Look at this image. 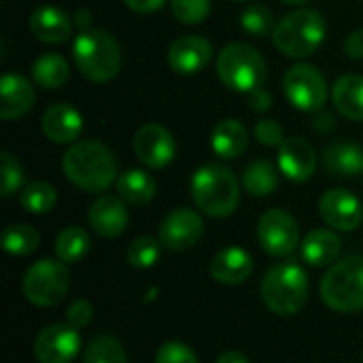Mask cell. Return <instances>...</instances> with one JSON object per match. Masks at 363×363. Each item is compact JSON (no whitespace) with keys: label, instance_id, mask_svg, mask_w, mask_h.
Returning a JSON list of instances; mask_svg holds the SVG:
<instances>
[{"label":"cell","instance_id":"cell-8","mask_svg":"<svg viewBox=\"0 0 363 363\" xmlns=\"http://www.w3.org/2000/svg\"><path fill=\"white\" fill-rule=\"evenodd\" d=\"M70 287V272L60 259H38L23 274V296L30 304L38 308H49L60 304Z\"/></svg>","mask_w":363,"mask_h":363},{"label":"cell","instance_id":"cell-42","mask_svg":"<svg viewBox=\"0 0 363 363\" xmlns=\"http://www.w3.org/2000/svg\"><path fill=\"white\" fill-rule=\"evenodd\" d=\"M123 2L134 13H153L166 4V0H123Z\"/></svg>","mask_w":363,"mask_h":363},{"label":"cell","instance_id":"cell-15","mask_svg":"<svg viewBox=\"0 0 363 363\" xmlns=\"http://www.w3.org/2000/svg\"><path fill=\"white\" fill-rule=\"evenodd\" d=\"M279 170L294 183H306L317 170V153L306 138L289 136L279 147Z\"/></svg>","mask_w":363,"mask_h":363},{"label":"cell","instance_id":"cell-32","mask_svg":"<svg viewBox=\"0 0 363 363\" xmlns=\"http://www.w3.org/2000/svg\"><path fill=\"white\" fill-rule=\"evenodd\" d=\"M83 363H128V357L117 338L102 334L87 345Z\"/></svg>","mask_w":363,"mask_h":363},{"label":"cell","instance_id":"cell-7","mask_svg":"<svg viewBox=\"0 0 363 363\" xmlns=\"http://www.w3.org/2000/svg\"><path fill=\"white\" fill-rule=\"evenodd\" d=\"M217 77L225 87L249 94L266 81V60L247 43H230L217 57Z\"/></svg>","mask_w":363,"mask_h":363},{"label":"cell","instance_id":"cell-44","mask_svg":"<svg viewBox=\"0 0 363 363\" xmlns=\"http://www.w3.org/2000/svg\"><path fill=\"white\" fill-rule=\"evenodd\" d=\"M215 363H251L242 353H238V351H225V353H221L219 357H217V362Z\"/></svg>","mask_w":363,"mask_h":363},{"label":"cell","instance_id":"cell-25","mask_svg":"<svg viewBox=\"0 0 363 363\" xmlns=\"http://www.w3.org/2000/svg\"><path fill=\"white\" fill-rule=\"evenodd\" d=\"M323 162L334 177H355L363 172V151L353 143H334L325 149Z\"/></svg>","mask_w":363,"mask_h":363},{"label":"cell","instance_id":"cell-43","mask_svg":"<svg viewBox=\"0 0 363 363\" xmlns=\"http://www.w3.org/2000/svg\"><path fill=\"white\" fill-rule=\"evenodd\" d=\"M313 125H315V130L317 132H332L334 130V117L330 115V113H319V115H315V119H313Z\"/></svg>","mask_w":363,"mask_h":363},{"label":"cell","instance_id":"cell-3","mask_svg":"<svg viewBox=\"0 0 363 363\" xmlns=\"http://www.w3.org/2000/svg\"><path fill=\"white\" fill-rule=\"evenodd\" d=\"M262 300L279 317L298 315L308 300V274L294 262H283L266 270L262 279Z\"/></svg>","mask_w":363,"mask_h":363},{"label":"cell","instance_id":"cell-11","mask_svg":"<svg viewBox=\"0 0 363 363\" xmlns=\"http://www.w3.org/2000/svg\"><path fill=\"white\" fill-rule=\"evenodd\" d=\"M81 351V334L68 323H53L38 332L34 357L38 363H70Z\"/></svg>","mask_w":363,"mask_h":363},{"label":"cell","instance_id":"cell-14","mask_svg":"<svg viewBox=\"0 0 363 363\" xmlns=\"http://www.w3.org/2000/svg\"><path fill=\"white\" fill-rule=\"evenodd\" d=\"M319 215L332 228L340 232H353L363 219L359 198L349 189H330L319 200Z\"/></svg>","mask_w":363,"mask_h":363},{"label":"cell","instance_id":"cell-16","mask_svg":"<svg viewBox=\"0 0 363 363\" xmlns=\"http://www.w3.org/2000/svg\"><path fill=\"white\" fill-rule=\"evenodd\" d=\"M87 221L91 230L102 238H117L128 228V208L121 196H100L87 213Z\"/></svg>","mask_w":363,"mask_h":363},{"label":"cell","instance_id":"cell-30","mask_svg":"<svg viewBox=\"0 0 363 363\" xmlns=\"http://www.w3.org/2000/svg\"><path fill=\"white\" fill-rule=\"evenodd\" d=\"M38 245H40V236L32 225L15 223L2 232V247L9 255H17V257L30 255L38 249Z\"/></svg>","mask_w":363,"mask_h":363},{"label":"cell","instance_id":"cell-36","mask_svg":"<svg viewBox=\"0 0 363 363\" xmlns=\"http://www.w3.org/2000/svg\"><path fill=\"white\" fill-rule=\"evenodd\" d=\"M170 9L181 23L196 26L211 15V0H170Z\"/></svg>","mask_w":363,"mask_h":363},{"label":"cell","instance_id":"cell-21","mask_svg":"<svg viewBox=\"0 0 363 363\" xmlns=\"http://www.w3.org/2000/svg\"><path fill=\"white\" fill-rule=\"evenodd\" d=\"M30 32L34 38L47 45H62L72 34L70 17L57 6H38L30 15Z\"/></svg>","mask_w":363,"mask_h":363},{"label":"cell","instance_id":"cell-37","mask_svg":"<svg viewBox=\"0 0 363 363\" xmlns=\"http://www.w3.org/2000/svg\"><path fill=\"white\" fill-rule=\"evenodd\" d=\"M155 363H200L196 353L191 351V347L183 345V342H177V340H170V342H164L157 353H155Z\"/></svg>","mask_w":363,"mask_h":363},{"label":"cell","instance_id":"cell-10","mask_svg":"<svg viewBox=\"0 0 363 363\" xmlns=\"http://www.w3.org/2000/svg\"><path fill=\"white\" fill-rule=\"evenodd\" d=\"M257 242L270 257H287L300 247V225L283 208H270L257 223Z\"/></svg>","mask_w":363,"mask_h":363},{"label":"cell","instance_id":"cell-23","mask_svg":"<svg viewBox=\"0 0 363 363\" xmlns=\"http://www.w3.org/2000/svg\"><path fill=\"white\" fill-rule=\"evenodd\" d=\"M249 130L238 119H223L215 125L211 147L221 160H236L247 151Z\"/></svg>","mask_w":363,"mask_h":363},{"label":"cell","instance_id":"cell-34","mask_svg":"<svg viewBox=\"0 0 363 363\" xmlns=\"http://www.w3.org/2000/svg\"><path fill=\"white\" fill-rule=\"evenodd\" d=\"M240 26L247 34L251 36H268L274 32L277 23H274V15L268 6L264 4H251L242 11L240 15Z\"/></svg>","mask_w":363,"mask_h":363},{"label":"cell","instance_id":"cell-19","mask_svg":"<svg viewBox=\"0 0 363 363\" xmlns=\"http://www.w3.org/2000/svg\"><path fill=\"white\" fill-rule=\"evenodd\" d=\"M34 87L32 83L15 72L2 74L0 79V117L4 121H13L23 117L34 104Z\"/></svg>","mask_w":363,"mask_h":363},{"label":"cell","instance_id":"cell-4","mask_svg":"<svg viewBox=\"0 0 363 363\" xmlns=\"http://www.w3.org/2000/svg\"><path fill=\"white\" fill-rule=\"evenodd\" d=\"M72 60L91 83H108L119 74L121 47L104 30H83L72 43Z\"/></svg>","mask_w":363,"mask_h":363},{"label":"cell","instance_id":"cell-9","mask_svg":"<svg viewBox=\"0 0 363 363\" xmlns=\"http://www.w3.org/2000/svg\"><path fill=\"white\" fill-rule=\"evenodd\" d=\"M283 91L287 100L304 113L321 111L328 98L325 77L311 64L291 66L283 77Z\"/></svg>","mask_w":363,"mask_h":363},{"label":"cell","instance_id":"cell-1","mask_svg":"<svg viewBox=\"0 0 363 363\" xmlns=\"http://www.w3.org/2000/svg\"><path fill=\"white\" fill-rule=\"evenodd\" d=\"M64 177L81 191L102 194L117 183V160L113 151L98 140H79L62 157Z\"/></svg>","mask_w":363,"mask_h":363},{"label":"cell","instance_id":"cell-5","mask_svg":"<svg viewBox=\"0 0 363 363\" xmlns=\"http://www.w3.org/2000/svg\"><path fill=\"white\" fill-rule=\"evenodd\" d=\"M325 19L315 9H298L287 13L272 32L274 47L294 60L313 55L325 40Z\"/></svg>","mask_w":363,"mask_h":363},{"label":"cell","instance_id":"cell-27","mask_svg":"<svg viewBox=\"0 0 363 363\" xmlns=\"http://www.w3.org/2000/svg\"><path fill=\"white\" fill-rule=\"evenodd\" d=\"M70 77L68 62L60 53H45L34 60L32 64V79L36 85L45 89H57L62 87Z\"/></svg>","mask_w":363,"mask_h":363},{"label":"cell","instance_id":"cell-31","mask_svg":"<svg viewBox=\"0 0 363 363\" xmlns=\"http://www.w3.org/2000/svg\"><path fill=\"white\" fill-rule=\"evenodd\" d=\"M57 194L53 189V185L45 183V181H34L30 185H26L19 194V204L23 211L32 213V215H45L55 206Z\"/></svg>","mask_w":363,"mask_h":363},{"label":"cell","instance_id":"cell-28","mask_svg":"<svg viewBox=\"0 0 363 363\" xmlns=\"http://www.w3.org/2000/svg\"><path fill=\"white\" fill-rule=\"evenodd\" d=\"M242 187L253 198H266L279 187V172L268 160H255L242 172Z\"/></svg>","mask_w":363,"mask_h":363},{"label":"cell","instance_id":"cell-24","mask_svg":"<svg viewBox=\"0 0 363 363\" xmlns=\"http://www.w3.org/2000/svg\"><path fill=\"white\" fill-rule=\"evenodd\" d=\"M332 102L336 111L351 119L363 121V77L362 74H345L336 79L332 87Z\"/></svg>","mask_w":363,"mask_h":363},{"label":"cell","instance_id":"cell-29","mask_svg":"<svg viewBox=\"0 0 363 363\" xmlns=\"http://www.w3.org/2000/svg\"><path fill=\"white\" fill-rule=\"evenodd\" d=\"M89 245H91L89 234L79 225H70V228H64L57 234V238H55V255L64 264H77L89 253Z\"/></svg>","mask_w":363,"mask_h":363},{"label":"cell","instance_id":"cell-40","mask_svg":"<svg viewBox=\"0 0 363 363\" xmlns=\"http://www.w3.org/2000/svg\"><path fill=\"white\" fill-rule=\"evenodd\" d=\"M272 106V96L264 87H255L249 91V108L255 113H266Z\"/></svg>","mask_w":363,"mask_h":363},{"label":"cell","instance_id":"cell-12","mask_svg":"<svg viewBox=\"0 0 363 363\" xmlns=\"http://www.w3.org/2000/svg\"><path fill=\"white\" fill-rule=\"evenodd\" d=\"M204 234L202 217L191 208H177L168 213L160 225V242L168 251H187L200 242Z\"/></svg>","mask_w":363,"mask_h":363},{"label":"cell","instance_id":"cell-41","mask_svg":"<svg viewBox=\"0 0 363 363\" xmlns=\"http://www.w3.org/2000/svg\"><path fill=\"white\" fill-rule=\"evenodd\" d=\"M345 53L351 60H363V28L355 30L347 36L345 40Z\"/></svg>","mask_w":363,"mask_h":363},{"label":"cell","instance_id":"cell-26","mask_svg":"<svg viewBox=\"0 0 363 363\" xmlns=\"http://www.w3.org/2000/svg\"><path fill=\"white\" fill-rule=\"evenodd\" d=\"M115 185H117V191L123 198V202L134 204V206H143V204L151 202L155 196V181L147 170L130 168L119 174Z\"/></svg>","mask_w":363,"mask_h":363},{"label":"cell","instance_id":"cell-6","mask_svg":"<svg viewBox=\"0 0 363 363\" xmlns=\"http://www.w3.org/2000/svg\"><path fill=\"white\" fill-rule=\"evenodd\" d=\"M321 300L336 313L363 311V257L351 255L330 266L319 285Z\"/></svg>","mask_w":363,"mask_h":363},{"label":"cell","instance_id":"cell-18","mask_svg":"<svg viewBox=\"0 0 363 363\" xmlns=\"http://www.w3.org/2000/svg\"><path fill=\"white\" fill-rule=\"evenodd\" d=\"M208 272L221 285H240L253 272V257L242 247H225L215 253Z\"/></svg>","mask_w":363,"mask_h":363},{"label":"cell","instance_id":"cell-46","mask_svg":"<svg viewBox=\"0 0 363 363\" xmlns=\"http://www.w3.org/2000/svg\"><path fill=\"white\" fill-rule=\"evenodd\" d=\"M281 2H287V4H306L308 0H281Z\"/></svg>","mask_w":363,"mask_h":363},{"label":"cell","instance_id":"cell-20","mask_svg":"<svg viewBox=\"0 0 363 363\" xmlns=\"http://www.w3.org/2000/svg\"><path fill=\"white\" fill-rule=\"evenodd\" d=\"M40 125H43L45 136L51 143L68 145V143H74L79 138V134L83 130V117L74 106L60 102V104H53L45 111Z\"/></svg>","mask_w":363,"mask_h":363},{"label":"cell","instance_id":"cell-45","mask_svg":"<svg viewBox=\"0 0 363 363\" xmlns=\"http://www.w3.org/2000/svg\"><path fill=\"white\" fill-rule=\"evenodd\" d=\"M74 21H77V26H79V30H81V32H83V30H89V23H91V15H89V11L79 9V11L74 13Z\"/></svg>","mask_w":363,"mask_h":363},{"label":"cell","instance_id":"cell-17","mask_svg":"<svg viewBox=\"0 0 363 363\" xmlns=\"http://www.w3.org/2000/svg\"><path fill=\"white\" fill-rule=\"evenodd\" d=\"M213 57V45L204 36H181L168 49V64L179 74L200 72Z\"/></svg>","mask_w":363,"mask_h":363},{"label":"cell","instance_id":"cell-35","mask_svg":"<svg viewBox=\"0 0 363 363\" xmlns=\"http://www.w3.org/2000/svg\"><path fill=\"white\" fill-rule=\"evenodd\" d=\"M21 185H23L21 164L9 151H2L0 153V196L2 198L13 196L17 189H21Z\"/></svg>","mask_w":363,"mask_h":363},{"label":"cell","instance_id":"cell-39","mask_svg":"<svg viewBox=\"0 0 363 363\" xmlns=\"http://www.w3.org/2000/svg\"><path fill=\"white\" fill-rule=\"evenodd\" d=\"M91 317H94V306L87 300H74L66 311V323L72 325L74 330L87 328Z\"/></svg>","mask_w":363,"mask_h":363},{"label":"cell","instance_id":"cell-47","mask_svg":"<svg viewBox=\"0 0 363 363\" xmlns=\"http://www.w3.org/2000/svg\"><path fill=\"white\" fill-rule=\"evenodd\" d=\"M234 2H247V0H234Z\"/></svg>","mask_w":363,"mask_h":363},{"label":"cell","instance_id":"cell-13","mask_svg":"<svg viewBox=\"0 0 363 363\" xmlns=\"http://www.w3.org/2000/svg\"><path fill=\"white\" fill-rule=\"evenodd\" d=\"M134 153L136 157L151 170H162L166 168L177 153V145L172 134L157 123H147L143 125L136 136H134Z\"/></svg>","mask_w":363,"mask_h":363},{"label":"cell","instance_id":"cell-33","mask_svg":"<svg viewBox=\"0 0 363 363\" xmlns=\"http://www.w3.org/2000/svg\"><path fill=\"white\" fill-rule=\"evenodd\" d=\"M162 251V242L155 240L153 236H138L130 242L128 247V264L138 270H149L157 264Z\"/></svg>","mask_w":363,"mask_h":363},{"label":"cell","instance_id":"cell-38","mask_svg":"<svg viewBox=\"0 0 363 363\" xmlns=\"http://www.w3.org/2000/svg\"><path fill=\"white\" fill-rule=\"evenodd\" d=\"M255 138L266 147H281L285 140L283 128L274 119H259L255 125Z\"/></svg>","mask_w":363,"mask_h":363},{"label":"cell","instance_id":"cell-22","mask_svg":"<svg viewBox=\"0 0 363 363\" xmlns=\"http://www.w3.org/2000/svg\"><path fill=\"white\" fill-rule=\"evenodd\" d=\"M340 249H342L340 236L334 230H323V228L308 232L306 238L300 242L302 259L311 268H325V266L336 264Z\"/></svg>","mask_w":363,"mask_h":363},{"label":"cell","instance_id":"cell-2","mask_svg":"<svg viewBox=\"0 0 363 363\" xmlns=\"http://www.w3.org/2000/svg\"><path fill=\"white\" fill-rule=\"evenodd\" d=\"M191 198L206 217L223 219L238 208L240 187L230 168L206 164L191 177Z\"/></svg>","mask_w":363,"mask_h":363}]
</instances>
